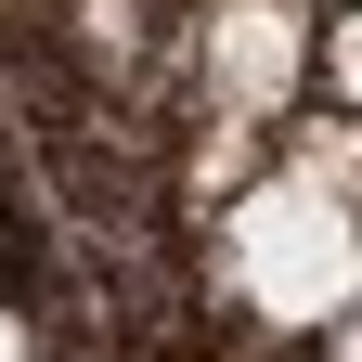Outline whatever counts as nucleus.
Masks as SVG:
<instances>
[{
	"instance_id": "7ed1b4c3",
	"label": "nucleus",
	"mask_w": 362,
	"mask_h": 362,
	"mask_svg": "<svg viewBox=\"0 0 362 362\" xmlns=\"http://www.w3.org/2000/svg\"><path fill=\"white\" fill-rule=\"evenodd\" d=\"M337 362H362V310H349V337H337Z\"/></svg>"
},
{
	"instance_id": "f257e3e1",
	"label": "nucleus",
	"mask_w": 362,
	"mask_h": 362,
	"mask_svg": "<svg viewBox=\"0 0 362 362\" xmlns=\"http://www.w3.org/2000/svg\"><path fill=\"white\" fill-rule=\"evenodd\" d=\"M220 272H233V298L259 310V324H324V310L362 298V233L324 194V168H310V181H272V194L233 220Z\"/></svg>"
},
{
	"instance_id": "20e7f679",
	"label": "nucleus",
	"mask_w": 362,
	"mask_h": 362,
	"mask_svg": "<svg viewBox=\"0 0 362 362\" xmlns=\"http://www.w3.org/2000/svg\"><path fill=\"white\" fill-rule=\"evenodd\" d=\"M0 362H26V349H13V337H0Z\"/></svg>"
},
{
	"instance_id": "f03ea898",
	"label": "nucleus",
	"mask_w": 362,
	"mask_h": 362,
	"mask_svg": "<svg viewBox=\"0 0 362 362\" xmlns=\"http://www.w3.org/2000/svg\"><path fill=\"white\" fill-rule=\"evenodd\" d=\"M337 78H349V90H362V26H349V39H337Z\"/></svg>"
}]
</instances>
